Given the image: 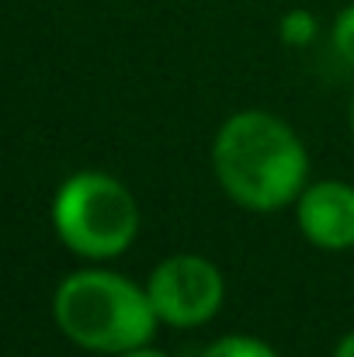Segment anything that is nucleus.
Here are the masks:
<instances>
[{
	"label": "nucleus",
	"mask_w": 354,
	"mask_h": 357,
	"mask_svg": "<svg viewBox=\"0 0 354 357\" xmlns=\"http://www.w3.org/2000/svg\"><path fill=\"white\" fill-rule=\"evenodd\" d=\"M52 222L59 239L91 260H108L128 250V243L139 233V205L132 191L98 170L73 174L56 202H52Z\"/></svg>",
	"instance_id": "7ed1b4c3"
},
{
	"label": "nucleus",
	"mask_w": 354,
	"mask_h": 357,
	"mask_svg": "<svg viewBox=\"0 0 354 357\" xmlns=\"http://www.w3.org/2000/svg\"><path fill=\"white\" fill-rule=\"evenodd\" d=\"M299 229L320 250L354 246V188L344 181H320L299 195Z\"/></svg>",
	"instance_id": "39448f33"
},
{
	"label": "nucleus",
	"mask_w": 354,
	"mask_h": 357,
	"mask_svg": "<svg viewBox=\"0 0 354 357\" xmlns=\"http://www.w3.org/2000/svg\"><path fill=\"white\" fill-rule=\"evenodd\" d=\"M146 295L153 302V312L167 326H202L209 323L226 295V281L219 267L195 253H177L156 264L149 274Z\"/></svg>",
	"instance_id": "20e7f679"
},
{
	"label": "nucleus",
	"mask_w": 354,
	"mask_h": 357,
	"mask_svg": "<svg viewBox=\"0 0 354 357\" xmlns=\"http://www.w3.org/2000/svg\"><path fill=\"white\" fill-rule=\"evenodd\" d=\"M59 330L98 354H125L146 347L156 333V312L142 288L108 271L70 274L52 302Z\"/></svg>",
	"instance_id": "f03ea898"
},
{
	"label": "nucleus",
	"mask_w": 354,
	"mask_h": 357,
	"mask_svg": "<svg viewBox=\"0 0 354 357\" xmlns=\"http://www.w3.org/2000/svg\"><path fill=\"white\" fill-rule=\"evenodd\" d=\"M351 135H354V101H351Z\"/></svg>",
	"instance_id": "9b49d317"
},
{
	"label": "nucleus",
	"mask_w": 354,
	"mask_h": 357,
	"mask_svg": "<svg viewBox=\"0 0 354 357\" xmlns=\"http://www.w3.org/2000/svg\"><path fill=\"white\" fill-rule=\"evenodd\" d=\"M202 357H278L274 354V347H267L264 340H257V337H223V340H216L209 351Z\"/></svg>",
	"instance_id": "423d86ee"
},
{
	"label": "nucleus",
	"mask_w": 354,
	"mask_h": 357,
	"mask_svg": "<svg viewBox=\"0 0 354 357\" xmlns=\"http://www.w3.org/2000/svg\"><path fill=\"white\" fill-rule=\"evenodd\" d=\"M313 35H316V21H313L309 10H292V14L281 21V38H285L288 45H302V42H309Z\"/></svg>",
	"instance_id": "0eeeda50"
},
{
	"label": "nucleus",
	"mask_w": 354,
	"mask_h": 357,
	"mask_svg": "<svg viewBox=\"0 0 354 357\" xmlns=\"http://www.w3.org/2000/svg\"><path fill=\"white\" fill-rule=\"evenodd\" d=\"M334 357H354V333H348V337L341 340V347H337Z\"/></svg>",
	"instance_id": "1a4fd4ad"
},
{
	"label": "nucleus",
	"mask_w": 354,
	"mask_h": 357,
	"mask_svg": "<svg viewBox=\"0 0 354 357\" xmlns=\"http://www.w3.org/2000/svg\"><path fill=\"white\" fill-rule=\"evenodd\" d=\"M334 49L354 66V3L344 7L334 21Z\"/></svg>",
	"instance_id": "6e6552de"
},
{
	"label": "nucleus",
	"mask_w": 354,
	"mask_h": 357,
	"mask_svg": "<svg viewBox=\"0 0 354 357\" xmlns=\"http://www.w3.org/2000/svg\"><path fill=\"white\" fill-rule=\"evenodd\" d=\"M212 167L223 191L250 212H274L299 202L309 174L302 139L264 112H239L219 128Z\"/></svg>",
	"instance_id": "f257e3e1"
},
{
	"label": "nucleus",
	"mask_w": 354,
	"mask_h": 357,
	"mask_svg": "<svg viewBox=\"0 0 354 357\" xmlns=\"http://www.w3.org/2000/svg\"><path fill=\"white\" fill-rule=\"evenodd\" d=\"M115 357H163L156 351H146V347H135V351H125V354H115Z\"/></svg>",
	"instance_id": "9d476101"
}]
</instances>
